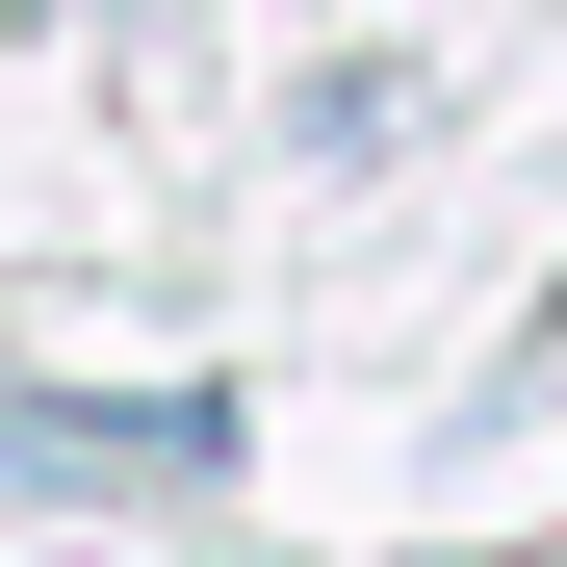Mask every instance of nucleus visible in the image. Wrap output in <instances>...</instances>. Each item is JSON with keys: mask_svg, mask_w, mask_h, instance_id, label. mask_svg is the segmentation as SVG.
I'll return each mask as SVG.
<instances>
[]
</instances>
